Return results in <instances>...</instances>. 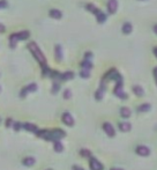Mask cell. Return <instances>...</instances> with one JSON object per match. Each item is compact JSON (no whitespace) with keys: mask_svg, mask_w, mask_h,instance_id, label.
I'll use <instances>...</instances> for the list:
<instances>
[{"mask_svg":"<svg viewBox=\"0 0 157 170\" xmlns=\"http://www.w3.org/2000/svg\"><path fill=\"white\" fill-rule=\"evenodd\" d=\"M154 31H155V34H157V24L154 25Z\"/></svg>","mask_w":157,"mask_h":170,"instance_id":"d590c367","label":"cell"},{"mask_svg":"<svg viewBox=\"0 0 157 170\" xmlns=\"http://www.w3.org/2000/svg\"><path fill=\"white\" fill-rule=\"evenodd\" d=\"M0 92H1V87H0Z\"/></svg>","mask_w":157,"mask_h":170,"instance_id":"f35d334b","label":"cell"},{"mask_svg":"<svg viewBox=\"0 0 157 170\" xmlns=\"http://www.w3.org/2000/svg\"><path fill=\"white\" fill-rule=\"evenodd\" d=\"M133 92H134L135 95H138V96H140V97L144 95V90H143V88H142L141 86H134V87H133Z\"/></svg>","mask_w":157,"mask_h":170,"instance_id":"d6986e66","label":"cell"},{"mask_svg":"<svg viewBox=\"0 0 157 170\" xmlns=\"http://www.w3.org/2000/svg\"><path fill=\"white\" fill-rule=\"evenodd\" d=\"M86 8H87L88 11H90L91 13H94V14H95V13H96V12L98 11V8H97V7L95 6V5H94V4H88Z\"/></svg>","mask_w":157,"mask_h":170,"instance_id":"cb8c5ba5","label":"cell"},{"mask_svg":"<svg viewBox=\"0 0 157 170\" xmlns=\"http://www.w3.org/2000/svg\"><path fill=\"white\" fill-rule=\"evenodd\" d=\"M73 170H84V169L79 167V165H73Z\"/></svg>","mask_w":157,"mask_h":170,"instance_id":"e575fe53","label":"cell"},{"mask_svg":"<svg viewBox=\"0 0 157 170\" xmlns=\"http://www.w3.org/2000/svg\"><path fill=\"white\" fill-rule=\"evenodd\" d=\"M136 154H139L141 156H148L150 154V149L146 146H138L136 147Z\"/></svg>","mask_w":157,"mask_h":170,"instance_id":"9c48e42d","label":"cell"},{"mask_svg":"<svg viewBox=\"0 0 157 170\" xmlns=\"http://www.w3.org/2000/svg\"><path fill=\"white\" fill-rule=\"evenodd\" d=\"M11 125H12V119H11V118H8V119L6 120V126H7V127H9Z\"/></svg>","mask_w":157,"mask_h":170,"instance_id":"d6a6232c","label":"cell"},{"mask_svg":"<svg viewBox=\"0 0 157 170\" xmlns=\"http://www.w3.org/2000/svg\"><path fill=\"white\" fill-rule=\"evenodd\" d=\"M36 90H37V84H36V83H30L29 86H27V87H24V88L22 89L21 96L24 97L28 93H33V92H36Z\"/></svg>","mask_w":157,"mask_h":170,"instance_id":"5b68a950","label":"cell"},{"mask_svg":"<svg viewBox=\"0 0 157 170\" xmlns=\"http://www.w3.org/2000/svg\"><path fill=\"white\" fill-rule=\"evenodd\" d=\"M54 57L58 62L62 60V50H61V46L59 44L55 45V48H54Z\"/></svg>","mask_w":157,"mask_h":170,"instance_id":"7c38bea8","label":"cell"},{"mask_svg":"<svg viewBox=\"0 0 157 170\" xmlns=\"http://www.w3.org/2000/svg\"><path fill=\"white\" fill-rule=\"evenodd\" d=\"M5 7H7V3L5 0H1V1H0V8H5Z\"/></svg>","mask_w":157,"mask_h":170,"instance_id":"f546056e","label":"cell"},{"mask_svg":"<svg viewBox=\"0 0 157 170\" xmlns=\"http://www.w3.org/2000/svg\"><path fill=\"white\" fill-rule=\"evenodd\" d=\"M120 116L124 117V118H128L131 116V110L130 108H126V106H124L120 109Z\"/></svg>","mask_w":157,"mask_h":170,"instance_id":"2e32d148","label":"cell"},{"mask_svg":"<svg viewBox=\"0 0 157 170\" xmlns=\"http://www.w3.org/2000/svg\"><path fill=\"white\" fill-rule=\"evenodd\" d=\"M23 127H24L27 131H29V132H34V133H37V132H38L37 126L34 125V124H31V123H25V124L23 125Z\"/></svg>","mask_w":157,"mask_h":170,"instance_id":"5bb4252c","label":"cell"},{"mask_svg":"<svg viewBox=\"0 0 157 170\" xmlns=\"http://www.w3.org/2000/svg\"><path fill=\"white\" fill-rule=\"evenodd\" d=\"M106 7H108V12H109L110 14H114V13L117 12V9H118V3H117V0H109Z\"/></svg>","mask_w":157,"mask_h":170,"instance_id":"8992f818","label":"cell"},{"mask_svg":"<svg viewBox=\"0 0 157 170\" xmlns=\"http://www.w3.org/2000/svg\"><path fill=\"white\" fill-rule=\"evenodd\" d=\"M0 123H1V118H0Z\"/></svg>","mask_w":157,"mask_h":170,"instance_id":"ab89813d","label":"cell"},{"mask_svg":"<svg viewBox=\"0 0 157 170\" xmlns=\"http://www.w3.org/2000/svg\"><path fill=\"white\" fill-rule=\"evenodd\" d=\"M114 95L125 100L127 98V95L124 93L122 90V78H119L118 80H116V87H114Z\"/></svg>","mask_w":157,"mask_h":170,"instance_id":"3957f363","label":"cell"},{"mask_svg":"<svg viewBox=\"0 0 157 170\" xmlns=\"http://www.w3.org/2000/svg\"><path fill=\"white\" fill-rule=\"evenodd\" d=\"M59 88H60V86H59V83H53V87H52V94H55V93H58V90H59Z\"/></svg>","mask_w":157,"mask_h":170,"instance_id":"484cf974","label":"cell"},{"mask_svg":"<svg viewBox=\"0 0 157 170\" xmlns=\"http://www.w3.org/2000/svg\"><path fill=\"white\" fill-rule=\"evenodd\" d=\"M54 151L58 152V153H61L62 151H64V146H62V144L60 143L59 140L54 141Z\"/></svg>","mask_w":157,"mask_h":170,"instance_id":"7402d4cb","label":"cell"},{"mask_svg":"<svg viewBox=\"0 0 157 170\" xmlns=\"http://www.w3.org/2000/svg\"><path fill=\"white\" fill-rule=\"evenodd\" d=\"M50 16L52 17V19H61V16H62V14H61V12L59 11V9H51L50 11Z\"/></svg>","mask_w":157,"mask_h":170,"instance_id":"e0dca14e","label":"cell"},{"mask_svg":"<svg viewBox=\"0 0 157 170\" xmlns=\"http://www.w3.org/2000/svg\"><path fill=\"white\" fill-rule=\"evenodd\" d=\"M89 165H90V169L91 170H103V164L96 159V157H91L90 159V162H89Z\"/></svg>","mask_w":157,"mask_h":170,"instance_id":"277c9868","label":"cell"},{"mask_svg":"<svg viewBox=\"0 0 157 170\" xmlns=\"http://www.w3.org/2000/svg\"><path fill=\"white\" fill-rule=\"evenodd\" d=\"M73 76H74V74H73V72H71V71H67V72H65L64 74H60V79L61 80H71V79H73Z\"/></svg>","mask_w":157,"mask_h":170,"instance_id":"ac0fdd59","label":"cell"},{"mask_svg":"<svg viewBox=\"0 0 157 170\" xmlns=\"http://www.w3.org/2000/svg\"><path fill=\"white\" fill-rule=\"evenodd\" d=\"M154 76H155V80H156V83H157V66L154 68Z\"/></svg>","mask_w":157,"mask_h":170,"instance_id":"1f68e13d","label":"cell"},{"mask_svg":"<svg viewBox=\"0 0 157 170\" xmlns=\"http://www.w3.org/2000/svg\"><path fill=\"white\" fill-rule=\"evenodd\" d=\"M103 130H104V132H105L109 137H114V134H116V131H114L113 126H112L110 123H104V124H103Z\"/></svg>","mask_w":157,"mask_h":170,"instance_id":"ba28073f","label":"cell"},{"mask_svg":"<svg viewBox=\"0 0 157 170\" xmlns=\"http://www.w3.org/2000/svg\"><path fill=\"white\" fill-rule=\"evenodd\" d=\"M154 53H155V56L157 57V48H154Z\"/></svg>","mask_w":157,"mask_h":170,"instance_id":"8d00e7d4","label":"cell"},{"mask_svg":"<svg viewBox=\"0 0 157 170\" xmlns=\"http://www.w3.org/2000/svg\"><path fill=\"white\" fill-rule=\"evenodd\" d=\"M111 170H124V169H121V168H112Z\"/></svg>","mask_w":157,"mask_h":170,"instance_id":"74e56055","label":"cell"},{"mask_svg":"<svg viewBox=\"0 0 157 170\" xmlns=\"http://www.w3.org/2000/svg\"><path fill=\"white\" fill-rule=\"evenodd\" d=\"M119 129L122 131V132H128L131 129H132V125L128 123V122H122L119 124Z\"/></svg>","mask_w":157,"mask_h":170,"instance_id":"9a60e30c","label":"cell"},{"mask_svg":"<svg viewBox=\"0 0 157 170\" xmlns=\"http://www.w3.org/2000/svg\"><path fill=\"white\" fill-rule=\"evenodd\" d=\"M28 49L30 50V52L33 53V56L37 59V62L42 65V67L46 66V58H45V56H44V53L41 51L39 46H38L35 42H30V43L28 44Z\"/></svg>","mask_w":157,"mask_h":170,"instance_id":"6da1fadb","label":"cell"},{"mask_svg":"<svg viewBox=\"0 0 157 170\" xmlns=\"http://www.w3.org/2000/svg\"><path fill=\"white\" fill-rule=\"evenodd\" d=\"M91 59H92V53H91V52H87V53H86V60L91 62Z\"/></svg>","mask_w":157,"mask_h":170,"instance_id":"f1b7e54d","label":"cell"},{"mask_svg":"<svg viewBox=\"0 0 157 170\" xmlns=\"http://www.w3.org/2000/svg\"><path fill=\"white\" fill-rule=\"evenodd\" d=\"M80 75H81V78L87 79V78H89V76H90V72H89L88 70H82V71H81V73H80Z\"/></svg>","mask_w":157,"mask_h":170,"instance_id":"d4e9b609","label":"cell"},{"mask_svg":"<svg viewBox=\"0 0 157 170\" xmlns=\"http://www.w3.org/2000/svg\"><path fill=\"white\" fill-rule=\"evenodd\" d=\"M95 15H96V19H97V22L98 23H104L106 21V14L104 12H102L101 9H98L95 13Z\"/></svg>","mask_w":157,"mask_h":170,"instance_id":"30bf717a","label":"cell"},{"mask_svg":"<svg viewBox=\"0 0 157 170\" xmlns=\"http://www.w3.org/2000/svg\"><path fill=\"white\" fill-rule=\"evenodd\" d=\"M150 104H148V103H143V104H141L139 108H138V111L139 112H147V111H149L150 110Z\"/></svg>","mask_w":157,"mask_h":170,"instance_id":"44dd1931","label":"cell"},{"mask_svg":"<svg viewBox=\"0 0 157 170\" xmlns=\"http://www.w3.org/2000/svg\"><path fill=\"white\" fill-rule=\"evenodd\" d=\"M23 164H24L25 167H31V165H34V164H35V159H34V157H31V156L25 157V159L23 160Z\"/></svg>","mask_w":157,"mask_h":170,"instance_id":"ffe728a7","label":"cell"},{"mask_svg":"<svg viewBox=\"0 0 157 170\" xmlns=\"http://www.w3.org/2000/svg\"><path fill=\"white\" fill-rule=\"evenodd\" d=\"M132 24L130 23V22H125L124 24H122V33L124 34H126V35H128V34H131L132 33Z\"/></svg>","mask_w":157,"mask_h":170,"instance_id":"4fadbf2b","label":"cell"},{"mask_svg":"<svg viewBox=\"0 0 157 170\" xmlns=\"http://www.w3.org/2000/svg\"><path fill=\"white\" fill-rule=\"evenodd\" d=\"M81 155L84 157H89L91 154H90V151H88V149H81Z\"/></svg>","mask_w":157,"mask_h":170,"instance_id":"83f0119b","label":"cell"},{"mask_svg":"<svg viewBox=\"0 0 157 170\" xmlns=\"http://www.w3.org/2000/svg\"><path fill=\"white\" fill-rule=\"evenodd\" d=\"M62 122H64V124H66L67 126L74 125V119H73V117L69 112H65L64 115H62Z\"/></svg>","mask_w":157,"mask_h":170,"instance_id":"52a82bcc","label":"cell"},{"mask_svg":"<svg viewBox=\"0 0 157 170\" xmlns=\"http://www.w3.org/2000/svg\"><path fill=\"white\" fill-rule=\"evenodd\" d=\"M29 37V31H20V33H15L13 35H11L9 37V44H11V48H15L16 43L19 41H24Z\"/></svg>","mask_w":157,"mask_h":170,"instance_id":"7a4b0ae2","label":"cell"},{"mask_svg":"<svg viewBox=\"0 0 157 170\" xmlns=\"http://www.w3.org/2000/svg\"><path fill=\"white\" fill-rule=\"evenodd\" d=\"M104 92H105V83L104 82H102L101 83V87H100V89L96 92V94H95V97H96V100H102L103 98V95H104Z\"/></svg>","mask_w":157,"mask_h":170,"instance_id":"8fae6325","label":"cell"},{"mask_svg":"<svg viewBox=\"0 0 157 170\" xmlns=\"http://www.w3.org/2000/svg\"><path fill=\"white\" fill-rule=\"evenodd\" d=\"M5 31V25L3 23H0V33H4Z\"/></svg>","mask_w":157,"mask_h":170,"instance_id":"836d02e7","label":"cell"},{"mask_svg":"<svg viewBox=\"0 0 157 170\" xmlns=\"http://www.w3.org/2000/svg\"><path fill=\"white\" fill-rule=\"evenodd\" d=\"M20 129H21L20 123H15V124H14V130H15V131H20Z\"/></svg>","mask_w":157,"mask_h":170,"instance_id":"4dcf8cb0","label":"cell"},{"mask_svg":"<svg viewBox=\"0 0 157 170\" xmlns=\"http://www.w3.org/2000/svg\"><path fill=\"white\" fill-rule=\"evenodd\" d=\"M81 66H82L83 70H88V71H89V70L92 67V63L89 62V60H86V59H84V60L81 63Z\"/></svg>","mask_w":157,"mask_h":170,"instance_id":"603a6c76","label":"cell"},{"mask_svg":"<svg viewBox=\"0 0 157 170\" xmlns=\"http://www.w3.org/2000/svg\"><path fill=\"white\" fill-rule=\"evenodd\" d=\"M71 96H72V92H71L69 89H66V90L64 92V98L68 100V98H71Z\"/></svg>","mask_w":157,"mask_h":170,"instance_id":"4316f807","label":"cell"}]
</instances>
